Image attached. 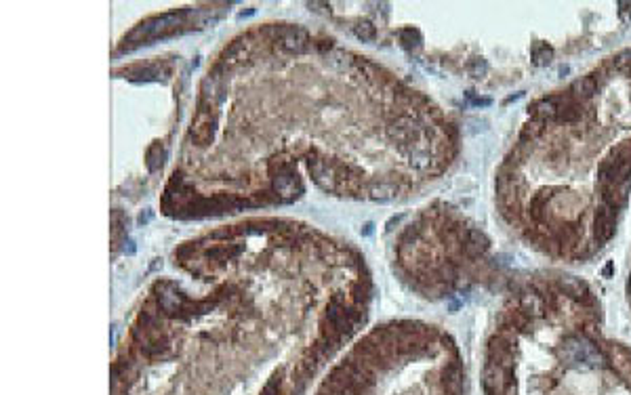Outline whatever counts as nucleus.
Masks as SVG:
<instances>
[{
	"mask_svg": "<svg viewBox=\"0 0 631 395\" xmlns=\"http://www.w3.org/2000/svg\"><path fill=\"white\" fill-rule=\"evenodd\" d=\"M631 195V49L535 99L503 158L495 202L539 255L585 263L616 233Z\"/></svg>",
	"mask_w": 631,
	"mask_h": 395,
	"instance_id": "1",
	"label": "nucleus"
},
{
	"mask_svg": "<svg viewBox=\"0 0 631 395\" xmlns=\"http://www.w3.org/2000/svg\"><path fill=\"white\" fill-rule=\"evenodd\" d=\"M482 385L484 395H631V347L604 338L587 282L539 271L505 296Z\"/></svg>",
	"mask_w": 631,
	"mask_h": 395,
	"instance_id": "2",
	"label": "nucleus"
},
{
	"mask_svg": "<svg viewBox=\"0 0 631 395\" xmlns=\"http://www.w3.org/2000/svg\"><path fill=\"white\" fill-rule=\"evenodd\" d=\"M530 55H532L535 65H547L553 59V49L547 45V42H535L530 49Z\"/></svg>",
	"mask_w": 631,
	"mask_h": 395,
	"instance_id": "4",
	"label": "nucleus"
},
{
	"mask_svg": "<svg viewBox=\"0 0 631 395\" xmlns=\"http://www.w3.org/2000/svg\"><path fill=\"white\" fill-rule=\"evenodd\" d=\"M610 273H612V263H608V265L604 267V271H602V275H604V278H608Z\"/></svg>",
	"mask_w": 631,
	"mask_h": 395,
	"instance_id": "6",
	"label": "nucleus"
},
{
	"mask_svg": "<svg viewBox=\"0 0 631 395\" xmlns=\"http://www.w3.org/2000/svg\"><path fill=\"white\" fill-rule=\"evenodd\" d=\"M404 278L425 296H448L490 278V240L453 208H427L400 244Z\"/></svg>",
	"mask_w": 631,
	"mask_h": 395,
	"instance_id": "3",
	"label": "nucleus"
},
{
	"mask_svg": "<svg viewBox=\"0 0 631 395\" xmlns=\"http://www.w3.org/2000/svg\"><path fill=\"white\" fill-rule=\"evenodd\" d=\"M627 299H629V305H631V269H629V278H627Z\"/></svg>",
	"mask_w": 631,
	"mask_h": 395,
	"instance_id": "5",
	"label": "nucleus"
}]
</instances>
